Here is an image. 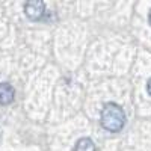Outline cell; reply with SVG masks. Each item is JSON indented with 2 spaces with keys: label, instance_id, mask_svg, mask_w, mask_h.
<instances>
[{
  "label": "cell",
  "instance_id": "cell-1",
  "mask_svg": "<svg viewBox=\"0 0 151 151\" xmlns=\"http://www.w3.org/2000/svg\"><path fill=\"white\" fill-rule=\"evenodd\" d=\"M101 125L112 133H116L122 130L124 124H125V113L122 107L116 103H107L101 109V116H100Z\"/></svg>",
  "mask_w": 151,
  "mask_h": 151
},
{
  "label": "cell",
  "instance_id": "cell-5",
  "mask_svg": "<svg viewBox=\"0 0 151 151\" xmlns=\"http://www.w3.org/2000/svg\"><path fill=\"white\" fill-rule=\"evenodd\" d=\"M147 91H148V94L151 95V79L147 82Z\"/></svg>",
  "mask_w": 151,
  "mask_h": 151
},
{
  "label": "cell",
  "instance_id": "cell-3",
  "mask_svg": "<svg viewBox=\"0 0 151 151\" xmlns=\"http://www.w3.org/2000/svg\"><path fill=\"white\" fill-rule=\"evenodd\" d=\"M15 91L9 83H0V104L6 106L14 101Z\"/></svg>",
  "mask_w": 151,
  "mask_h": 151
},
{
  "label": "cell",
  "instance_id": "cell-4",
  "mask_svg": "<svg viewBox=\"0 0 151 151\" xmlns=\"http://www.w3.org/2000/svg\"><path fill=\"white\" fill-rule=\"evenodd\" d=\"M74 151H97V148H95V144L92 142V139H89V137H82V139H79L76 142Z\"/></svg>",
  "mask_w": 151,
  "mask_h": 151
},
{
  "label": "cell",
  "instance_id": "cell-2",
  "mask_svg": "<svg viewBox=\"0 0 151 151\" xmlns=\"http://www.w3.org/2000/svg\"><path fill=\"white\" fill-rule=\"evenodd\" d=\"M24 12L33 21L41 20L45 12V5H44V2H40V0H30V2L24 5Z\"/></svg>",
  "mask_w": 151,
  "mask_h": 151
},
{
  "label": "cell",
  "instance_id": "cell-6",
  "mask_svg": "<svg viewBox=\"0 0 151 151\" xmlns=\"http://www.w3.org/2000/svg\"><path fill=\"white\" fill-rule=\"evenodd\" d=\"M148 21H150V24H151V11H150V14H148Z\"/></svg>",
  "mask_w": 151,
  "mask_h": 151
}]
</instances>
